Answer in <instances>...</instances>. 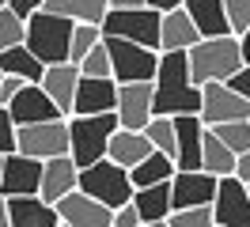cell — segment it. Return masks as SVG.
<instances>
[{"label":"cell","mask_w":250,"mask_h":227,"mask_svg":"<svg viewBox=\"0 0 250 227\" xmlns=\"http://www.w3.org/2000/svg\"><path fill=\"white\" fill-rule=\"evenodd\" d=\"M201 106V87L189 83L186 53H159V68L152 80V118H197Z\"/></svg>","instance_id":"obj_1"},{"label":"cell","mask_w":250,"mask_h":227,"mask_svg":"<svg viewBox=\"0 0 250 227\" xmlns=\"http://www.w3.org/2000/svg\"><path fill=\"white\" fill-rule=\"evenodd\" d=\"M239 68H243V61H239L235 38H201L197 45L186 49V72H189V83H193V87L228 83Z\"/></svg>","instance_id":"obj_2"},{"label":"cell","mask_w":250,"mask_h":227,"mask_svg":"<svg viewBox=\"0 0 250 227\" xmlns=\"http://www.w3.org/2000/svg\"><path fill=\"white\" fill-rule=\"evenodd\" d=\"M68 42H72V23L61 19V15L49 12H34L27 19V34H23V45L42 68L49 64H68Z\"/></svg>","instance_id":"obj_3"},{"label":"cell","mask_w":250,"mask_h":227,"mask_svg":"<svg viewBox=\"0 0 250 227\" xmlns=\"http://www.w3.org/2000/svg\"><path fill=\"white\" fill-rule=\"evenodd\" d=\"M64 129H68V159L83 170V166L106 159V140L118 133V118H114V114L64 118Z\"/></svg>","instance_id":"obj_4"},{"label":"cell","mask_w":250,"mask_h":227,"mask_svg":"<svg viewBox=\"0 0 250 227\" xmlns=\"http://www.w3.org/2000/svg\"><path fill=\"white\" fill-rule=\"evenodd\" d=\"M76 193L91 197V201H99L103 208L114 212V208H122V205L133 201V186H129V174H125L122 166H114L110 159H99V163L80 170Z\"/></svg>","instance_id":"obj_5"},{"label":"cell","mask_w":250,"mask_h":227,"mask_svg":"<svg viewBox=\"0 0 250 227\" xmlns=\"http://www.w3.org/2000/svg\"><path fill=\"white\" fill-rule=\"evenodd\" d=\"M110 57V80L122 87V83H152L159 68V53L156 49H144V45L122 42V38H103Z\"/></svg>","instance_id":"obj_6"},{"label":"cell","mask_w":250,"mask_h":227,"mask_svg":"<svg viewBox=\"0 0 250 227\" xmlns=\"http://www.w3.org/2000/svg\"><path fill=\"white\" fill-rule=\"evenodd\" d=\"M103 38H122V42L144 45L159 53V15L152 8H137V12H106L103 15Z\"/></svg>","instance_id":"obj_7"},{"label":"cell","mask_w":250,"mask_h":227,"mask_svg":"<svg viewBox=\"0 0 250 227\" xmlns=\"http://www.w3.org/2000/svg\"><path fill=\"white\" fill-rule=\"evenodd\" d=\"M16 151L27 155V159H38V163L68 155V129H64V118L16 129Z\"/></svg>","instance_id":"obj_8"},{"label":"cell","mask_w":250,"mask_h":227,"mask_svg":"<svg viewBox=\"0 0 250 227\" xmlns=\"http://www.w3.org/2000/svg\"><path fill=\"white\" fill-rule=\"evenodd\" d=\"M250 103L239 99L228 83H205L201 87V106H197V121L205 129H216L224 121H247Z\"/></svg>","instance_id":"obj_9"},{"label":"cell","mask_w":250,"mask_h":227,"mask_svg":"<svg viewBox=\"0 0 250 227\" xmlns=\"http://www.w3.org/2000/svg\"><path fill=\"white\" fill-rule=\"evenodd\" d=\"M212 224L216 227H250V197L239 178H220L212 197Z\"/></svg>","instance_id":"obj_10"},{"label":"cell","mask_w":250,"mask_h":227,"mask_svg":"<svg viewBox=\"0 0 250 227\" xmlns=\"http://www.w3.org/2000/svg\"><path fill=\"white\" fill-rule=\"evenodd\" d=\"M38 182H42V163L27 159V155H4L0 166V201H12V197H38Z\"/></svg>","instance_id":"obj_11"},{"label":"cell","mask_w":250,"mask_h":227,"mask_svg":"<svg viewBox=\"0 0 250 227\" xmlns=\"http://www.w3.org/2000/svg\"><path fill=\"white\" fill-rule=\"evenodd\" d=\"M114 118H118V129L141 133L152 121V83H122L118 103H114Z\"/></svg>","instance_id":"obj_12"},{"label":"cell","mask_w":250,"mask_h":227,"mask_svg":"<svg viewBox=\"0 0 250 227\" xmlns=\"http://www.w3.org/2000/svg\"><path fill=\"white\" fill-rule=\"evenodd\" d=\"M216 182L220 178H208L205 170H174L171 178V212H182V208H208L212 197H216Z\"/></svg>","instance_id":"obj_13"},{"label":"cell","mask_w":250,"mask_h":227,"mask_svg":"<svg viewBox=\"0 0 250 227\" xmlns=\"http://www.w3.org/2000/svg\"><path fill=\"white\" fill-rule=\"evenodd\" d=\"M114 103H118V83H114V80H87V76H80L76 95H72V114H68V118L114 114Z\"/></svg>","instance_id":"obj_14"},{"label":"cell","mask_w":250,"mask_h":227,"mask_svg":"<svg viewBox=\"0 0 250 227\" xmlns=\"http://www.w3.org/2000/svg\"><path fill=\"white\" fill-rule=\"evenodd\" d=\"M8 118H12L16 129H23V125H38V121H61V114L38 83H23L19 95L8 103Z\"/></svg>","instance_id":"obj_15"},{"label":"cell","mask_w":250,"mask_h":227,"mask_svg":"<svg viewBox=\"0 0 250 227\" xmlns=\"http://www.w3.org/2000/svg\"><path fill=\"white\" fill-rule=\"evenodd\" d=\"M201 136H205V125L193 114H182L174 118V170H201Z\"/></svg>","instance_id":"obj_16"},{"label":"cell","mask_w":250,"mask_h":227,"mask_svg":"<svg viewBox=\"0 0 250 227\" xmlns=\"http://www.w3.org/2000/svg\"><path fill=\"white\" fill-rule=\"evenodd\" d=\"M53 212H57V220L64 227H110V220H114L110 208H103L99 201H91V197H83V193L61 197L53 205Z\"/></svg>","instance_id":"obj_17"},{"label":"cell","mask_w":250,"mask_h":227,"mask_svg":"<svg viewBox=\"0 0 250 227\" xmlns=\"http://www.w3.org/2000/svg\"><path fill=\"white\" fill-rule=\"evenodd\" d=\"M76 178H80V166L61 155V159H46L42 163V182H38V201L46 205H57L61 197L76 193Z\"/></svg>","instance_id":"obj_18"},{"label":"cell","mask_w":250,"mask_h":227,"mask_svg":"<svg viewBox=\"0 0 250 227\" xmlns=\"http://www.w3.org/2000/svg\"><path fill=\"white\" fill-rule=\"evenodd\" d=\"M76 83H80V68H76V64H49L46 72H42V80H38V87L46 91V99L57 106V114H61V118L72 114Z\"/></svg>","instance_id":"obj_19"},{"label":"cell","mask_w":250,"mask_h":227,"mask_svg":"<svg viewBox=\"0 0 250 227\" xmlns=\"http://www.w3.org/2000/svg\"><path fill=\"white\" fill-rule=\"evenodd\" d=\"M182 12L193 23L197 38H231L228 19H224V0H186Z\"/></svg>","instance_id":"obj_20"},{"label":"cell","mask_w":250,"mask_h":227,"mask_svg":"<svg viewBox=\"0 0 250 227\" xmlns=\"http://www.w3.org/2000/svg\"><path fill=\"white\" fill-rule=\"evenodd\" d=\"M4 212H8V227H57V212L53 205L38 201V197H12L4 201Z\"/></svg>","instance_id":"obj_21"},{"label":"cell","mask_w":250,"mask_h":227,"mask_svg":"<svg viewBox=\"0 0 250 227\" xmlns=\"http://www.w3.org/2000/svg\"><path fill=\"white\" fill-rule=\"evenodd\" d=\"M152 155V144L144 140V133H129V129H118V133L106 140V159L114 166H122L125 174L133 170L137 163H144Z\"/></svg>","instance_id":"obj_22"},{"label":"cell","mask_w":250,"mask_h":227,"mask_svg":"<svg viewBox=\"0 0 250 227\" xmlns=\"http://www.w3.org/2000/svg\"><path fill=\"white\" fill-rule=\"evenodd\" d=\"M197 30L193 23L186 19V12L178 8V12H167L159 15V53H186L189 45H197Z\"/></svg>","instance_id":"obj_23"},{"label":"cell","mask_w":250,"mask_h":227,"mask_svg":"<svg viewBox=\"0 0 250 227\" xmlns=\"http://www.w3.org/2000/svg\"><path fill=\"white\" fill-rule=\"evenodd\" d=\"M141 224H163L171 216V182H159V186H144V189H133V201H129Z\"/></svg>","instance_id":"obj_24"},{"label":"cell","mask_w":250,"mask_h":227,"mask_svg":"<svg viewBox=\"0 0 250 227\" xmlns=\"http://www.w3.org/2000/svg\"><path fill=\"white\" fill-rule=\"evenodd\" d=\"M42 12L61 15L68 23H91V27H99L103 15L110 12V0H46Z\"/></svg>","instance_id":"obj_25"},{"label":"cell","mask_w":250,"mask_h":227,"mask_svg":"<svg viewBox=\"0 0 250 227\" xmlns=\"http://www.w3.org/2000/svg\"><path fill=\"white\" fill-rule=\"evenodd\" d=\"M201 170L208 178H231L235 174V155L224 148L208 129H205V136H201Z\"/></svg>","instance_id":"obj_26"},{"label":"cell","mask_w":250,"mask_h":227,"mask_svg":"<svg viewBox=\"0 0 250 227\" xmlns=\"http://www.w3.org/2000/svg\"><path fill=\"white\" fill-rule=\"evenodd\" d=\"M174 178V163L163 155V151H152L144 163H137L129 170V186L133 189H144V186H159V182H171Z\"/></svg>","instance_id":"obj_27"},{"label":"cell","mask_w":250,"mask_h":227,"mask_svg":"<svg viewBox=\"0 0 250 227\" xmlns=\"http://www.w3.org/2000/svg\"><path fill=\"white\" fill-rule=\"evenodd\" d=\"M42 72H46V68L27 53V45H16V49H4V53H0V76H16L23 83H38Z\"/></svg>","instance_id":"obj_28"},{"label":"cell","mask_w":250,"mask_h":227,"mask_svg":"<svg viewBox=\"0 0 250 227\" xmlns=\"http://www.w3.org/2000/svg\"><path fill=\"white\" fill-rule=\"evenodd\" d=\"M208 133L216 136V140H220L228 151H231L235 159H239L243 151H250V121H224V125L208 129Z\"/></svg>","instance_id":"obj_29"},{"label":"cell","mask_w":250,"mask_h":227,"mask_svg":"<svg viewBox=\"0 0 250 227\" xmlns=\"http://www.w3.org/2000/svg\"><path fill=\"white\" fill-rule=\"evenodd\" d=\"M141 133H144V140L152 144V151H163L174 163V118H152Z\"/></svg>","instance_id":"obj_30"},{"label":"cell","mask_w":250,"mask_h":227,"mask_svg":"<svg viewBox=\"0 0 250 227\" xmlns=\"http://www.w3.org/2000/svg\"><path fill=\"white\" fill-rule=\"evenodd\" d=\"M103 42V30L91 27V23H72V42H68V64H80V61L91 53L95 45Z\"/></svg>","instance_id":"obj_31"},{"label":"cell","mask_w":250,"mask_h":227,"mask_svg":"<svg viewBox=\"0 0 250 227\" xmlns=\"http://www.w3.org/2000/svg\"><path fill=\"white\" fill-rule=\"evenodd\" d=\"M23 34H27V19H19V15L8 12V8H0V53L23 45Z\"/></svg>","instance_id":"obj_32"},{"label":"cell","mask_w":250,"mask_h":227,"mask_svg":"<svg viewBox=\"0 0 250 227\" xmlns=\"http://www.w3.org/2000/svg\"><path fill=\"white\" fill-rule=\"evenodd\" d=\"M76 68H80V76H87V80H110V57H106V45L99 42L91 53H87V57L76 64Z\"/></svg>","instance_id":"obj_33"},{"label":"cell","mask_w":250,"mask_h":227,"mask_svg":"<svg viewBox=\"0 0 250 227\" xmlns=\"http://www.w3.org/2000/svg\"><path fill=\"white\" fill-rule=\"evenodd\" d=\"M224 19L231 38H239L243 30H250V0H224Z\"/></svg>","instance_id":"obj_34"},{"label":"cell","mask_w":250,"mask_h":227,"mask_svg":"<svg viewBox=\"0 0 250 227\" xmlns=\"http://www.w3.org/2000/svg\"><path fill=\"white\" fill-rule=\"evenodd\" d=\"M167 227H216V224H212V208H182L167 216Z\"/></svg>","instance_id":"obj_35"},{"label":"cell","mask_w":250,"mask_h":227,"mask_svg":"<svg viewBox=\"0 0 250 227\" xmlns=\"http://www.w3.org/2000/svg\"><path fill=\"white\" fill-rule=\"evenodd\" d=\"M16 151V125L8 118V110L0 106V155H12Z\"/></svg>","instance_id":"obj_36"},{"label":"cell","mask_w":250,"mask_h":227,"mask_svg":"<svg viewBox=\"0 0 250 227\" xmlns=\"http://www.w3.org/2000/svg\"><path fill=\"white\" fill-rule=\"evenodd\" d=\"M228 87H231L239 99H247V103H250V64H243V68L228 80Z\"/></svg>","instance_id":"obj_37"},{"label":"cell","mask_w":250,"mask_h":227,"mask_svg":"<svg viewBox=\"0 0 250 227\" xmlns=\"http://www.w3.org/2000/svg\"><path fill=\"white\" fill-rule=\"evenodd\" d=\"M110 227H141V216H137V208H133V205H122V208H114Z\"/></svg>","instance_id":"obj_38"},{"label":"cell","mask_w":250,"mask_h":227,"mask_svg":"<svg viewBox=\"0 0 250 227\" xmlns=\"http://www.w3.org/2000/svg\"><path fill=\"white\" fill-rule=\"evenodd\" d=\"M19 87H23V80H16V76H0V106L8 110V103L19 95Z\"/></svg>","instance_id":"obj_39"},{"label":"cell","mask_w":250,"mask_h":227,"mask_svg":"<svg viewBox=\"0 0 250 227\" xmlns=\"http://www.w3.org/2000/svg\"><path fill=\"white\" fill-rule=\"evenodd\" d=\"M46 0H8V12H16L19 19H31L34 12H42Z\"/></svg>","instance_id":"obj_40"},{"label":"cell","mask_w":250,"mask_h":227,"mask_svg":"<svg viewBox=\"0 0 250 227\" xmlns=\"http://www.w3.org/2000/svg\"><path fill=\"white\" fill-rule=\"evenodd\" d=\"M186 0H144V8H152L156 15H167V12H178Z\"/></svg>","instance_id":"obj_41"},{"label":"cell","mask_w":250,"mask_h":227,"mask_svg":"<svg viewBox=\"0 0 250 227\" xmlns=\"http://www.w3.org/2000/svg\"><path fill=\"white\" fill-rule=\"evenodd\" d=\"M231 178H239L243 186L250 182V151H243V155L235 159V174H231Z\"/></svg>","instance_id":"obj_42"},{"label":"cell","mask_w":250,"mask_h":227,"mask_svg":"<svg viewBox=\"0 0 250 227\" xmlns=\"http://www.w3.org/2000/svg\"><path fill=\"white\" fill-rule=\"evenodd\" d=\"M235 45H239V61H243V64H250V30H243V34L235 38Z\"/></svg>","instance_id":"obj_43"},{"label":"cell","mask_w":250,"mask_h":227,"mask_svg":"<svg viewBox=\"0 0 250 227\" xmlns=\"http://www.w3.org/2000/svg\"><path fill=\"white\" fill-rule=\"evenodd\" d=\"M144 8V0H110V12H137Z\"/></svg>","instance_id":"obj_44"},{"label":"cell","mask_w":250,"mask_h":227,"mask_svg":"<svg viewBox=\"0 0 250 227\" xmlns=\"http://www.w3.org/2000/svg\"><path fill=\"white\" fill-rule=\"evenodd\" d=\"M0 227H8V212H4V201H0Z\"/></svg>","instance_id":"obj_45"},{"label":"cell","mask_w":250,"mask_h":227,"mask_svg":"<svg viewBox=\"0 0 250 227\" xmlns=\"http://www.w3.org/2000/svg\"><path fill=\"white\" fill-rule=\"evenodd\" d=\"M141 227H167V220H163V224H141Z\"/></svg>","instance_id":"obj_46"},{"label":"cell","mask_w":250,"mask_h":227,"mask_svg":"<svg viewBox=\"0 0 250 227\" xmlns=\"http://www.w3.org/2000/svg\"><path fill=\"white\" fill-rule=\"evenodd\" d=\"M0 8H8V0H0Z\"/></svg>","instance_id":"obj_47"},{"label":"cell","mask_w":250,"mask_h":227,"mask_svg":"<svg viewBox=\"0 0 250 227\" xmlns=\"http://www.w3.org/2000/svg\"><path fill=\"white\" fill-rule=\"evenodd\" d=\"M247 197H250V182H247Z\"/></svg>","instance_id":"obj_48"},{"label":"cell","mask_w":250,"mask_h":227,"mask_svg":"<svg viewBox=\"0 0 250 227\" xmlns=\"http://www.w3.org/2000/svg\"><path fill=\"white\" fill-rule=\"evenodd\" d=\"M0 166H4V155H0Z\"/></svg>","instance_id":"obj_49"},{"label":"cell","mask_w":250,"mask_h":227,"mask_svg":"<svg viewBox=\"0 0 250 227\" xmlns=\"http://www.w3.org/2000/svg\"><path fill=\"white\" fill-rule=\"evenodd\" d=\"M57 227H64V224H57Z\"/></svg>","instance_id":"obj_50"},{"label":"cell","mask_w":250,"mask_h":227,"mask_svg":"<svg viewBox=\"0 0 250 227\" xmlns=\"http://www.w3.org/2000/svg\"><path fill=\"white\" fill-rule=\"evenodd\" d=\"M247 121H250V118H247Z\"/></svg>","instance_id":"obj_51"}]
</instances>
